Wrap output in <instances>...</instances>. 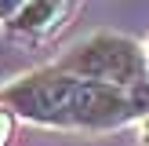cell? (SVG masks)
<instances>
[{"label": "cell", "instance_id": "1", "mask_svg": "<svg viewBox=\"0 0 149 146\" xmlns=\"http://www.w3.org/2000/svg\"><path fill=\"white\" fill-rule=\"evenodd\" d=\"M0 106L11 117H22L40 128H120V124L142 121L149 113V88L146 91H124V88L95 84L84 77L44 66V69L22 73L18 80L0 88Z\"/></svg>", "mask_w": 149, "mask_h": 146}, {"label": "cell", "instance_id": "2", "mask_svg": "<svg viewBox=\"0 0 149 146\" xmlns=\"http://www.w3.org/2000/svg\"><path fill=\"white\" fill-rule=\"evenodd\" d=\"M55 69L69 77H84L95 84L124 88V91H146L149 69H146V48L124 33H91L62 51Z\"/></svg>", "mask_w": 149, "mask_h": 146}, {"label": "cell", "instance_id": "4", "mask_svg": "<svg viewBox=\"0 0 149 146\" xmlns=\"http://www.w3.org/2000/svg\"><path fill=\"white\" fill-rule=\"evenodd\" d=\"M26 7V0H0V22H7L11 26V18Z\"/></svg>", "mask_w": 149, "mask_h": 146}, {"label": "cell", "instance_id": "5", "mask_svg": "<svg viewBox=\"0 0 149 146\" xmlns=\"http://www.w3.org/2000/svg\"><path fill=\"white\" fill-rule=\"evenodd\" d=\"M11 113H7L4 106H0V146H7V139H11Z\"/></svg>", "mask_w": 149, "mask_h": 146}, {"label": "cell", "instance_id": "7", "mask_svg": "<svg viewBox=\"0 0 149 146\" xmlns=\"http://www.w3.org/2000/svg\"><path fill=\"white\" fill-rule=\"evenodd\" d=\"M146 69H149V44H146Z\"/></svg>", "mask_w": 149, "mask_h": 146}, {"label": "cell", "instance_id": "6", "mask_svg": "<svg viewBox=\"0 0 149 146\" xmlns=\"http://www.w3.org/2000/svg\"><path fill=\"white\" fill-rule=\"evenodd\" d=\"M138 139H142V146H149V113L138 121Z\"/></svg>", "mask_w": 149, "mask_h": 146}, {"label": "cell", "instance_id": "3", "mask_svg": "<svg viewBox=\"0 0 149 146\" xmlns=\"http://www.w3.org/2000/svg\"><path fill=\"white\" fill-rule=\"evenodd\" d=\"M73 4H77V0H26V7L11 18L7 29L18 33V36H33V40H40V36L55 33V29L65 22V15L73 11Z\"/></svg>", "mask_w": 149, "mask_h": 146}]
</instances>
